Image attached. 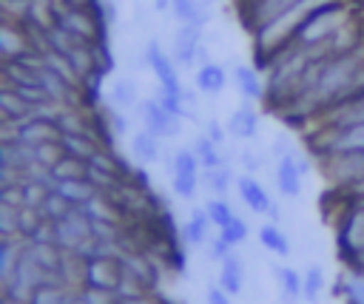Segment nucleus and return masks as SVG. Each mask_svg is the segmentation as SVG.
<instances>
[{
  "label": "nucleus",
  "instance_id": "nucleus-1",
  "mask_svg": "<svg viewBox=\"0 0 364 304\" xmlns=\"http://www.w3.org/2000/svg\"><path fill=\"white\" fill-rule=\"evenodd\" d=\"M310 60H313V51H307L296 43L276 51L264 63V85H267L264 102H270L273 108H290L293 99L299 97V88H301Z\"/></svg>",
  "mask_w": 364,
  "mask_h": 304
},
{
  "label": "nucleus",
  "instance_id": "nucleus-2",
  "mask_svg": "<svg viewBox=\"0 0 364 304\" xmlns=\"http://www.w3.org/2000/svg\"><path fill=\"white\" fill-rule=\"evenodd\" d=\"M350 26V9L344 0H324L318 3L296 28L293 43L313 51V54H327V45L336 40V34ZM330 57V54H327Z\"/></svg>",
  "mask_w": 364,
  "mask_h": 304
},
{
  "label": "nucleus",
  "instance_id": "nucleus-3",
  "mask_svg": "<svg viewBox=\"0 0 364 304\" xmlns=\"http://www.w3.org/2000/svg\"><path fill=\"white\" fill-rule=\"evenodd\" d=\"M336 247L347 270L361 267L364 261V202H353L341 210L338 224H336Z\"/></svg>",
  "mask_w": 364,
  "mask_h": 304
},
{
  "label": "nucleus",
  "instance_id": "nucleus-4",
  "mask_svg": "<svg viewBox=\"0 0 364 304\" xmlns=\"http://www.w3.org/2000/svg\"><path fill=\"white\" fill-rule=\"evenodd\" d=\"M168 182L171 193L182 202H191L202 185V165L193 153V148H176L168 162Z\"/></svg>",
  "mask_w": 364,
  "mask_h": 304
},
{
  "label": "nucleus",
  "instance_id": "nucleus-5",
  "mask_svg": "<svg viewBox=\"0 0 364 304\" xmlns=\"http://www.w3.org/2000/svg\"><path fill=\"white\" fill-rule=\"evenodd\" d=\"M324 179L336 190H350L364 179V151H341L318 162Z\"/></svg>",
  "mask_w": 364,
  "mask_h": 304
},
{
  "label": "nucleus",
  "instance_id": "nucleus-6",
  "mask_svg": "<svg viewBox=\"0 0 364 304\" xmlns=\"http://www.w3.org/2000/svg\"><path fill=\"white\" fill-rule=\"evenodd\" d=\"M171 57L182 68H199L210 63L208 45H205V28L202 26H176L171 40Z\"/></svg>",
  "mask_w": 364,
  "mask_h": 304
},
{
  "label": "nucleus",
  "instance_id": "nucleus-7",
  "mask_svg": "<svg viewBox=\"0 0 364 304\" xmlns=\"http://www.w3.org/2000/svg\"><path fill=\"white\" fill-rule=\"evenodd\" d=\"M145 65L151 68V74L156 77V88L168 91V94H185V85H182V77H179V65L176 60L171 57V51H165L156 40H148L145 45Z\"/></svg>",
  "mask_w": 364,
  "mask_h": 304
},
{
  "label": "nucleus",
  "instance_id": "nucleus-8",
  "mask_svg": "<svg viewBox=\"0 0 364 304\" xmlns=\"http://www.w3.org/2000/svg\"><path fill=\"white\" fill-rule=\"evenodd\" d=\"M91 219L82 216L80 207H74L65 219L54 222V244L63 250V253H80V247L91 239Z\"/></svg>",
  "mask_w": 364,
  "mask_h": 304
},
{
  "label": "nucleus",
  "instance_id": "nucleus-9",
  "mask_svg": "<svg viewBox=\"0 0 364 304\" xmlns=\"http://www.w3.org/2000/svg\"><path fill=\"white\" fill-rule=\"evenodd\" d=\"M136 108H139V116H142V128L154 131L159 139H173V136H179V131H182V119L173 116L168 108H162L156 97L142 99Z\"/></svg>",
  "mask_w": 364,
  "mask_h": 304
},
{
  "label": "nucleus",
  "instance_id": "nucleus-10",
  "mask_svg": "<svg viewBox=\"0 0 364 304\" xmlns=\"http://www.w3.org/2000/svg\"><path fill=\"white\" fill-rule=\"evenodd\" d=\"M119 281H122V259H82V284L80 287L117 290Z\"/></svg>",
  "mask_w": 364,
  "mask_h": 304
},
{
  "label": "nucleus",
  "instance_id": "nucleus-11",
  "mask_svg": "<svg viewBox=\"0 0 364 304\" xmlns=\"http://www.w3.org/2000/svg\"><path fill=\"white\" fill-rule=\"evenodd\" d=\"M293 153H296V151H293ZM293 153L276 159V165H273V182H276V190H279V196H282L284 202H296V199L301 196L304 179H307V176L301 173V168H299V162H296Z\"/></svg>",
  "mask_w": 364,
  "mask_h": 304
},
{
  "label": "nucleus",
  "instance_id": "nucleus-12",
  "mask_svg": "<svg viewBox=\"0 0 364 304\" xmlns=\"http://www.w3.org/2000/svg\"><path fill=\"white\" fill-rule=\"evenodd\" d=\"M34 48H40L37 37L23 23L3 20V26H0V54H3V63L6 60H17V57H23V54H28Z\"/></svg>",
  "mask_w": 364,
  "mask_h": 304
},
{
  "label": "nucleus",
  "instance_id": "nucleus-13",
  "mask_svg": "<svg viewBox=\"0 0 364 304\" xmlns=\"http://www.w3.org/2000/svg\"><path fill=\"white\" fill-rule=\"evenodd\" d=\"M236 196H239V202L250 210V213H256V216H267L270 213V207H273V196L267 193V188L259 182V176L256 173H239L236 176Z\"/></svg>",
  "mask_w": 364,
  "mask_h": 304
},
{
  "label": "nucleus",
  "instance_id": "nucleus-14",
  "mask_svg": "<svg viewBox=\"0 0 364 304\" xmlns=\"http://www.w3.org/2000/svg\"><path fill=\"white\" fill-rule=\"evenodd\" d=\"M162 142H165V139H159L154 131L139 128L136 134L128 136V156H131V162H134L136 168H151V165H156V162L162 159V153H165Z\"/></svg>",
  "mask_w": 364,
  "mask_h": 304
},
{
  "label": "nucleus",
  "instance_id": "nucleus-15",
  "mask_svg": "<svg viewBox=\"0 0 364 304\" xmlns=\"http://www.w3.org/2000/svg\"><path fill=\"white\" fill-rule=\"evenodd\" d=\"M228 134L233 136V139H239V142H253L256 136H259V111H256V102H250V99H242L233 111H230V116H228Z\"/></svg>",
  "mask_w": 364,
  "mask_h": 304
},
{
  "label": "nucleus",
  "instance_id": "nucleus-16",
  "mask_svg": "<svg viewBox=\"0 0 364 304\" xmlns=\"http://www.w3.org/2000/svg\"><path fill=\"white\" fill-rule=\"evenodd\" d=\"M57 145H60V151L65 156H74L80 162H88L100 148H105L102 139H100V134H97V128L94 131H82V134H60L57 136Z\"/></svg>",
  "mask_w": 364,
  "mask_h": 304
},
{
  "label": "nucleus",
  "instance_id": "nucleus-17",
  "mask_svg": "<svg viewBox=\"0 0 364 304\" xmlns=\"http://www.w3.org/2000/svg\"><path fill=\"white\" fill-rule=\"evenodd\" d=\"M213 222H210V216H208V210H205V205L202 207H193L191 213H188V219H185V224L179 227V236H182V241L188 244V247H205L208 241H210V236H213Z\"/></svg>",
  "mask_w": 364,
  "mask_h": 304
},
{
  "label": "nucleus",
  "instance_id": "nucleus-18",
  "mask_svg": "<svg viewBox=\"0 0 364 304\" xmlns=\"http://www.w3.org/2000/svg\"><path fill=\"white\" fill-rule=\"evenodd\" d=\"M296 0H247L245 6H239V17H242V26L247 31L259 28L262 23H267L270 17H276L279 11H284L287 6H293Z\"/></svg>",
  "mask_w": 364,
  "mask_h": 304
},
{
  "label": "nucleus",
  "instance_id": "nucleus-19",
  "mask_svg": "<svg viewBox=\"0 0 364 304\" xmlns=\"http://www.w3.org/2000/svg\"><path fill=\"white\" fill-rule=\"evenodd\" d=\"M233 85H236V91L242 94V99L264 102V97H267V85H264V77L259 74V65L239 63V65L233 68Z\"/></svg>",
  "mask_w": 364,
  "mask_h": 304
},
{
  "label": "nucleus",
  "instance_id": "nucleus-20",
  "mask_svg": "<svg viewBox=\"0 0 364 304\" xmlns=\"http://www.w3.org/2000/svg\"><path fill=\"white\" fill-rule=\"evenodd\" d=\"M122 276L139 281L145 290L154 293V284H156V264H154L145 253H139V250H125V253H122Z\"/></svg>",
  "mask_w": 364,
  "mask_h": 304
},
{
  "label": "nucleus",
  "instance_id": "nucleus-21",
  "mask_svg": "<svg viewBox=\"0 0 364 304\" xmlns=\"http://www.w3.org/2000/svg\"><path fill=\"white\" fill-rule=\"evenodd\" d=\"M225 85H228V71H225V65H219V63H213V60L205 63V65H199V68L193 71V88H196L199 94H205V97L222 94Z\"/></svg>",
  "mask_w": 364,
  "mask_h": 304
},
{
  "label": "nucleus",
  "instance_id": "nucleus-22",
  "mask_svg": "<svg viewBox=\"0 0 364 304\" xmlns=\"http://www.w3.org/2000/svg\"><path fill=\"white\" fill-rule=\"evenodd\" d=\"M216 284H219L222 290H228L233 298L242 295V290H245V261H242L239 253H230V256L219 264Z\"/></svg>",
  "mask_w": 364,
  "mask_h": 304
},
{
  "label": "nucleus",
  "instance_id": "nucleus-23",
  "mask_svg": "<svg viewBox=\"0 0 364 304\" xmlns=\"http://www.w3.org/2000/svg\"><path fill=\"white\" fill-rule=\"evenodd\" d=\"M54 190L71 205V207H82L85 202H91L100 190L85 179V176H77V179H65V182H54Z\"/></svg>",
  "mask_w": 364,
  "mask_h": 304
},
{
  "label": "nucleus",
  "instance_id": "nucleus-24",
  "mask_svg": "<svg viewBox=\"0 0 364 304\" xmlns=\"http://www.w3.org/2000/svg\"><path fill=\"white\" fill-rule=\"evenodd\" d=\"M256 236H259V244H262L270 256H276V259H287V256L293 253V244H290L287 233H284L276 222H264Z\"/></svg>",
  "mask_w": 364,
  "mask_h": 304
},
{
  "label": "nucleus",
  "instance_id": "nucleus-25",
  "mask_svg": "<svg viewBox=\"0 0 364 304\" xmlns=\"http://www.w3.org/2000/svg\"><path fill=\"white\" fill-rule=\"evenodd\" d=\"M31 111H34V105H28L14 88H9V85L0 88V116H3V122H23V119L31 116Z\"/></svg>",
  "mask_w": 364,
  "mask_h": 304
},
{
  "label": "nucleus",
  "instance_id": "nucleus-26",
  "mask_svg": "<svg viewBox=\"0 0 364 304\" xmlns=\"http://www.w3.org/2000/svg\"><path fill=\"white\" fill-rule=\"evenodd\" d=\"M276 278H279V293H282V301L284 304H296L301 301V287H304V276L290 267V264H276L273 267Z\"/></svg>",
  "mask_w": 364,
  "mask_h": 304
},
{
  "label": "nucleus",
  "instance_id": "nucleus-27",
  "mask_svg": "<svg viewBox=\"0 0 364 304\" xmlns=\"http://www.w3.org/2000/svg\"><path fill=\"white\" fill-rule=\"evenodd\" d=\"M191 148H193V153H196V159H199L202 170H208V168H219V165H225V162H228V156H225L222 145H216V142H213L208 134H202V131L193 136Z\"/></svg>",
  "mask_w": 364,
  "mask_h": 304
},
{
  "label": "nucleus",
  "instance_id": "nucleus-28",
  "mask_svg": "<svg viewBox=\"0 0 364 304\" xmlns=\"http://www.w3.org/2000/svg\"><path fill=\"white\" fill-rule=\"evenodd\" d=\"M236 176H239V173H233V168L225 162V165H219V168L202 170V185H205V190H208L210 196H228V190L236 188Z\"/></svg>",
  "mask_w": 364,
  "mask_h": 304
},
{
  "label": "nucleus",
  "instance_id": "nucleus-29",
  "mask_svg": "<svg viewBox=\"0 0 364 304\" xmlns=\"http://www.w3.org/2000/svg\"><path fill=\"white\" fill-rule=\"evenodd\" d=\"M338 298H344V304H364V273L361 270H344L336 278V290Z\"/></svg>",
  "mask_w": 364,
  "mask_h": 304
},
{
  "label": "nucleus",
  "instance_id": "nucleus-30",
  "mask_svg": "<svg viewBox=\"0 0 364 304\" xmlns=\"http://www.w3.org/2000/svg\"><path fill=\"white\" fill-rule=\"evenodd\" d=\"M82 216L91 219V222H119V210L114 205V196L108 193H97L91 202H85L82 207Z\"/></svg>",
  "mask_w": 364,
  "mask_h": 304
},
{
  "label": "nucleus",
  "instance_id": "nucleus-31",
  "mask_svg": "<svg viewBox=\"0 0 364 304\" xmlns=\"http://www.w3.org/2000/svg\"><path fill=\"white\" fill-rule=\"evenodd\" d=\"M108 94H111V105H114V108H119V111H128V108H134V105H139V102H142V99H139V94H136V82H134V80H128V77L114 80Z\"/></svg>",
  "mask_w": 364,
  "mask_h": 304
},
{
  "label": "nucleus",
  "instance_id": "nucleus-32",
  "mask_svg": "<svg viewBox=\"0 0 364 304\" xmlns=\"http://www.w3.org/2000/svg\"><path fill=\"white\" fill-rule=\"evenodd\" d=\"M205 210H208V216H210V222H213L216 230L228 227V224L239 216V213L233 210V205L228 202V196H208V199H205Z\"/></svg>",
  "mask_w": 364,
  "mask_h": 304
},
{
  "label": "nucleus",
  "instance_id": "nucleus-33",
  "mask_svg": "<svg viewBox=\"0 0 364 304\" xmlns=\"http://www.w3.org/2000/svg\"><path fill=\"white\" fill-rule=\"evenodd\" d=\"M301 276H304L301 301H307V304H318V298L324 295V287H327V281H324V270H321L318 264H310Z\"/></svg>",
  "mask_w": 364,
  "mask_h": 304
},
{
  "label": "nucleus",
  "instance_id": "nucleus-34",
  "mask_svg": "<svg viewBox=\"0 0 364 304\" xmlns=\"http://www.w3.org/2000/svg\"><path fill=\"white\" fill-rule=\"evenodd\" d=\"M85 165L88 162H80V159H74V156H60L51 168H48V173H51V179L54 182H65V179H77V176H85Z\"/></svg>",
  "mask_w": 364,
  "mask_h": 304
},
{
  "label": "nucleus",
  "instance_id": "nucleus-35",
  "mask_svg": "<svg viewBox=\"0 0 364 304\" xmlns=\"http://www.w3.org/2000/svg\"><path fill=\"white\" fill-rule=\"evenodd\" d=\"M71 210H74V207H71L57 190H51V193L46 196V202L37 207V213H40L43 219H48V222H60V219H65Z\"/></svg>",
  "mask_w": 364,
  "mask_h": 304
},
{
  "label": "nucleus",
  "instance_id": "nucleus-36",
  "mask_svg": "<svg viewBox=\"0 0 364 304\" xmlns=\"http://www.w3.org/2000/svg\"><path fill=\"white\" fill-rule=\"evenodd\" d=\"M11 236H20V207L0 205V239H11Z\"/></svg>",
  "mask_w": 364,
  "mask_h": 304
},
{
  "label": "nucleus",
  "instance_id": "nucleus-37",
  "mask_svg": "<svg viewBox=\"0 0 364 304\" xmlns=\"http://www.w3.org/2000/svg\"><path fill=\"white\" fill-rule=\"evenodd\" d=\"M230 247H242L245 244V239H247V233H250V227H247V222L242 219V216H236L228 227H222V230H216Z\"/></svg>",
  "mask_w": 364,
  "mask_h": 304
},
{
  "label": "nucleus",
  "instance_id": "nucleus-38",
  "mask_svg": "<svg viewBox=\"0 0 364 304\" xmlns=\"http://www.w3.org/2000/svg\"><path fill=\"white\" fill-rule=\"evenodd\" d=\"M77 293H80V298H82L85 304H119L117 290H102V287H80Z\"/></svg>",
  "mask_w": 364,
  "mask_h": 304
},
{
  "label": "nucleus",
  "instance_id": "nucleus-39",
  "mask_svg": "<svg viewBox=\"0 0 364 304\" xmlns=\"http://www.w3.org/2000/svg\"><path fill=\"white\" fill-rule=\"evenodd\" d=\"M105 128H108V134L111 136H128V116H125V111H119V108H105Z\"/></svg>",
  "mask_w": 364,
  "mask_h": 304
},
{
  "label": "nucleus",
  "instance_id": "nucleus-40",
  "mask_svg": "<svg viewBox=\"0 0 364 304\" xmlns=\"http://www.w3.org/2000/svg\"><path fill=\"white\" fill-rule=\"evenodd\" d=\"M239 162H242V170L245 173H259V168L267 162V156H264V151L247 145V148L239 151Z\"/></svg>",
  "mask_w": 364,
  "mask_h": 304
},
{
  "label": "nucleus",
  "instance_id": "nucleus-41",
  "mask_svg": "<svg viewBox=\"0 0 364 304\" xmlns=\"http://www.w3.org/2000/svg\"><path fill=\"white\" fill-rule=\"evenodd\" d=\"M0 205H6V207H26V190H23V182L0 185Z\"/></svg>",
  "mask_w": 364,
  "mask_h": 304
},
{
  "label": "nucleus",
  "instance_id": "nucleus-42",
  "mask_svg": "<svg viewBox=\"0 0 364 304\" xmlns=\"http://www.w3.org/2000/svg\"><path fill=\"white\" fill-rule=\"evenodd\" d=\"M154 97H156V99H159V105H162V108H168L173 116L188 119V111H185V102H182V97H179V94H168V91H162V88H156V91H154Z\"/></svg>",
  "mask_w": 364,
  "mask_h": 304
},
{
  "label": "nucleus",
  "instance_id": "nucleus-43",
  "mask_svg": "<svg viewBox=\"0 0 364 304\" xmlns=\"http://www.w3.org/2000/svg\"><path fill=\"white\" fill-rule=\"evenodd\" d=\"M205 247H208V256H210L216 264H222V261H225L230 253H236V247H230V244H228V241H225L219 233H213V236H210V241H208Z\"/></svg>",
  "mask_w": 364,
  "mask_h": 304
},
{
  "label": "nucleus",
  "instance_id": "nucleus-44",
  "mask_svg": "<svg viewBox=\"0 0 364 304\" xmlns=\"http://www.w3.org/2000/svg\"><path fill=\"white\" fill-rule=\"evenodd\" d=\"M202 134H208L216 145H225V142H228V136H230V134H228V125H222L216 116H210V119H205V122H202Z\"/></svg>",
  "mask_w": 364,
  "mask_h": 304
},
{
  "label": "nucleus",
  "instance_id": "nucleus-45",
  "mask_svg": "<svg viewBox=\"0 0 364 304\" xmlns=\"http://www.w3.org/2000/svg\"><path fill=\"white\" fill-rule=\"evenodd\" d=\"M205 304H233V295L228 290H222L219 284H210L205 293Z\"/></svg>",
  "mask_w": 364,
  "mask_h": 304
},
{
  "label": "nucleus",
  "instance_id": "nucleus-46",
  "mask_svg": "<svg viewBox=\"0 0 364 304\" xmlns=\"http://www.w3.org/2000/svg\"><path fill=\"white\" fill-rule=\"evenodd\" d=\"M63 9H74V11H97L100 3L97 0H60Z\"/></svg>",
  "mask_w": 364,
  "mask_h": 304
},
{
  "label": "nucleus",
  "instance_id": "nucleus-47",
  "mask_svg": "<svg viewBox=\"0 0 364 304\" xmlns=\"http://www.w3.org/2000/svg\"><path fill=\"white\" fill-rule=\"evenodd\" d=\"M122 304H162V298H156L154 293H142V295L128 298V301H122Z\"/></svg>",
  "mask_w": 364,
  "mask_h": 304
},
{
  "label": "nucleus",
  "instance_id": "nucleus-48",
  "mask_svg": "<svg viewBox=\"0 0 364 304\" xmlns=\"http://www.w3.org/2000/svg\"><path fill=\"white\" fill-rule=\"evenodd\" d=\"M154 9L156 11H171V0H154Z\"/></svg>",
  "mask_w": 364,
  "mask_h": 304
},
{
  "label": "nucleus",
  "instance_id": "nucleus-49",
  "mask_svg": "<svg viewBox=\"0 0 364 304\" xmlns=\"http://www.w3.org/2000/svg\"><path fill=\"white\" fill-rule=\"evenodd\" d=\"M0 304H14V301H6V298H0Z\"/></svg>",
  "mask_w": 364,
  "mask_h": 304
},
{
  "label": "nucleus",
  "instance_id": "nucleus-50",
  "mask_svg": "<svg viewBox=\"0 0 364 304\" xmlns=\"http://www.w3.org/2000/svg\"><path fill=\"white\" fill-rule=\"evenodd\" d=\"M162 304H173V301H162Z\"/></svg>",
  "mask_w": 364,
  "mask_h": 304
},
{
  "label": "nucleus",
  "instance_id": "nucleus-51",
  "mask_svg": "<svg viewBox=\"0 0 364 304\" xmlns=\"http://www.w3.org/2000/svg\"><path fill=\"white\" fill-rule=\"evenodd\" d=\"M358 270H364V261H361V267H358Z\"/></svg>",
  "mask_w": 364,
  "mask_h": 304
},
{
  "label": "nucleus",
  "instance_id": "nucleus-52",
  "mask_svg": "<svg viewBox=\"0 0 364 304\" xmlns=\"http://www.w3.org/2000/svg\"><path fill=\"white\" fill-rule=\"evenodd\" d=\"M119 304H122V301H119Z\"/></svg>",
  "mask_w": 364,
  "mask_h": 304
},
{
  "label": "nucleus",
  "instance_id": "nucleus-53",
  "mask_svg": "<svg viewBox=\"0 0 364 304\" xmlns=\"http://www.w3.org/2000/svg\"><path fill=\"white\" fill-rule=\"evenodd\" d=\"M361 273H364V270H361Z\"/></svg>",
  "mask_w": 364,
  "mask_h": 304
}]
</instances>
